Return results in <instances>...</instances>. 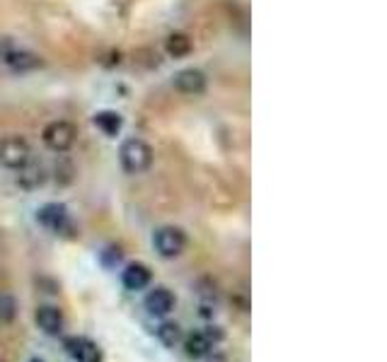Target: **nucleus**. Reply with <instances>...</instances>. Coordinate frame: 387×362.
Returning a JSON list of instances; mask_svg holds the SVG:
<instances>
[{
	"mask_svg": "<svg viewBox=\"0 0 387 362\" xmlns=\"http://www.w3.org/2000/svg\"><path fill=\"white\" fill-rule=\"evenodd\" d=\"M172 85H175V90L184 97H201L208 88V78H206V73L198 68H184L175 75Z\"/></svg>",
	"mask_w": 387,
	"mask_h": 362,
	"instance_id": "6e6552de",
	"label": "nucleus"
},
{
	"mask_svg": "<svg viewBox=\"0 0 387 362\" xmlns=\"http://www.w3.org/2000/svg\"><path fill=\"white\" fill-rule=\"evenodd\" d=\"M44 181H47V170H44V165H39V162L29 160L17 170V183L22 188H27V191L44 186Z\"/></svg>",
	"mask_w": 387,
	"mask_h": 362,
	"instance_id": "f8f14e48",
	"label": "nucleus"
},
{
	"mask_svg": "<svg viewBox=\"0 0 387 362\" xmlns=\"http://www.w3.org/2000/svg\"><path fill=\"white\" fill-rule=\"evenodd\" d=\"M32 362H42V360H37V358H34V360H32Z\"/></svg>",
	"mask_w": 387,
	"mask_h": 362,
	"instance_id": "412c9836",
	"label": "nucleus"
},
{
	"mask_svg": "<svg viewBox=\"0 0 387 362\" xmlns=\"http://www.w3.org/2000/svg\"><path fill=\"white\" fill-rule=\"evenodd\" d=\"M119 162L126 174H143L152 165V147L143 138H129L119 147Z\"/></svg>",
	"mask_w": 387,
	"mask_h": 362,
	"instance_id": "f257e3e1",
	"label": "nucleus"
},
{
	"mask_svg": "<svg viewBox=\"0 0 387 362\" xmlns=\"http://www.w3.org/2000/svg\"><path fill=\"white\" fill-rule=\"evenodd\" d=\"M34 319H37V326L47 336H61V334H63L65 319H63V314H61L58 307L42 304V307L37 309V314H34Z\"/></svg>",
	"mask_w": 387,
	"mask_h": 362,
	"instance_id": "1a4fd4ad",
	"label": "nucleus"
},
{
	"mask_svg": "<svg viewBox=\"0 0 387 362\" xmlns=\"http://www.w3.org/2000/svg\"><path fill=\"white\" fill-rule=\"evenodd\" d=\"M29 160H32V147L22 135L0 138V165L8 170H19Z\"/></svg>",
	"mask_w": 387,
	"mask_h": 362,
	"instance_id": "39448f33",
	"label": "nucleus"
},
{
	"mask_svg": "<svg viewBox=\"0 0 387 362\" xmlns=\"http://www.w3.org/2000/svg\"><path fill=\"white\" fill-rule=\"evenodd\" d=\"M152 247L162 258H177L187 249V234L182 227L165 225L152 234Z\"/></svg>",
	"mask_w": 387,
	"mask_h": 362,
	"instance_id": "20e7f679",
	"label": "nucleus"
},
{
	"mask_svg": "<svg viewBox=\"0 0 387 362\" xmlns=\"http://www.w3.org/2000/svg\"><path fill=\"white\" fill-rule=\"evenodd\" d=\"M75 138H78V129H75L70 121H51L47 129L42 131V140L51 152H68L75 145Z\"/></svg>",
	"mask_w": 387,
	"mask_h": 362,
	"instance_id": "7ed1b4c3",
	"label": "nucleus"
},
{
	"mask_svg": "<svg viewBox=\"0 0 387 362\" xmlns=\"http://www.w3.org/2000/svg\"><path fill=\"white\" fill-rule=\"evenodd\" d=\"M152 280V273L145 263H129L121 273V283H124L126 290L131 293H139V290H145Z\"/></svg>",
	"mask_w": 387,
	"mask_h": 362,
	"instance_id": "9b49d317",
	"label": "nucleus"
},
{
	"mask_svg": "<svg viewBox=\"0 0 387 362\" xmlns=\"http://www.w3.org/2000/svg\"><path fill=\"white\" fill-rule=\"evenodd\" d=\"M17 317V299L8 293H0V324H10Z\"/></svg>",
	"mask_w": 387,
	"mask_h": 362,
	"instance_id": "f3484780",
	"label": "nucleus"
},
{
	"mask_svg": "<svg viewBox=\"0 0 387 362\" xmlns=\"http://www.w3.org/2000/svg\"><path fill=\"white\" fill-rule=\"evenodd\" d=\"M201 334L206 336L208 340H211V345L221 343V340L226 338V334H223V329H221V326H206V331H201Z\"/></svg>",
	"mask_w": 387,
	"mask_h": 362,
	"instance_id": "a211bd4d",
	"label": "nucleus"
},
{
	"mask_svg": "<svg viewBox=\"0 0 387 362\" xmlns=\"http://www.w3.org/2000/svg\"><path fill=\"white\" fill-rule=\"evenodd\" d=\"M206 358H208V362H228V358H226L223 353H213V355L208 353Z\"/></svg>",
	"mask_w": 387,
	"mask_h": 362,
	"instance_id": "6ab92c4d",
	"label": "nucleus"
},
{
	"mask_svg": "<svg viewBox=\"0 0 387 362\" xmlns=\"http://www.w3.org/2000/svg\"><path fill=\"white\" fill-rule=\"evenodd\" d=\"M0 65H5L13 73H29L42 65V56L10 42V39H0Z\"/></svg>",
	"mask_w": 387,
	"mask_h": 362,
	"instance_id": "f03ea898",
	"label": "nucleus"
},
{
	"mask_svg": "<svg viewBox=\"0 0 387 362\" xmlns=\"http://www.w3.org/2000/svg\"><path fill=\"white\" fill-rule=\"evenodd\" d=\"M213 350V345H211V340L206 338V336L198 331V334H191V336H187L184 338V353L189 355V358L194 360H201V358H206L208 353Z\"/></svg>",
	"mask_w": 387,
	"mask_h": 362,
	"instance_id": "4468645a",
	"label": "nucleus"
},
{
	"mask_svg": "<svg viewBox=\"0 0 387 362\" xmlns=\"http://www.w3.org/2000/svg\"><path fill=\"white\" fill-rule=\"evenodd\" d=\"M165 51L170 58H184V56L191 54V39L182 32H175L167 37L165 42Z\"/></svg>",
	"mask_w": 387,
	"mask_h": 362,
	"instance_id": "2eb2a0df",
	"label": "nucleus"
},
{
	"mask_svg": "<svg viewBox=\"0 0 387 362\" xmlns=\"http://www.w3.org/2000/svg\"><path fill=\"white\" fill-rule=\"evenodd\" d=\"M213 312H216V309H213ZM211 307H208V304H203V307H201V314H203V317H211Z\"/></svg>",
	"mask_w": 387,
	"mask_h": 362,
	"instance_id": "aec40b11",
	"label": "nucleus"
},
{
	"mask_svg": "<svg viewBox=\"0 0 387 362\" xmlns=\"http://www.w3.org/2000/svg\"><path fill=\"white\" fill-rule=\"evenodd\" d=\"M63 348L75 362H102L104 360L100 345H97L95 340L85 338V336H68V338L63 340Z\"/></svg>",
	"mask_w": 387,
	"mask_h": 362,
	"instance_id": "0eeeda50",
	"label": "nucleus"
},
{
	"mask_svg": "<svg viewBox=\"0 0 387 362\" xmlns=\"http://www.w3.org/2000/svg\"><path fill=\"white\" fill-rule=\"evenodd\" d=\"M39 225H44L54 234H70L73 232V222H70V213L63 203H44L37 211Z\"/></svg>",
	"mask_w": 387,
	"mask_h": 362,
	"instance_id": "423d86ee",
	"label": "nucleus"
},
{
	"mask_svg": "<svg viewBox=\"0 0 387 362\" xmlns=\"http://www.w3.org/2000/svg\"><path fill=\"white\" fill-rule=\"evenodd\" d=\"M95 126L100 133H104L106 138H114L121 133V129H124V119H121L119 111H111V109H104V111H97L95 114Z\"/></svg>",
	"mask_w": 387,
	"mask_h": 362,
	"instance_id": "ddd939ff",
	"label": "nucleus"
},
{
	"mask_svg": "<svg viewBox=\"0 0 387 362\" xmlns=\"http://www.w3.org/2000/svg\"><path fill=\"white\" fill-rule=\"evenodd\" d=\"M157 338H160V343L165 345V348H175V345H180L182 343L180 324H175V321H162L160 329H157Z\"/></svg>",
	"mask_w": 387,
	"mask_h": 362,
	"instance_id": "dca6fc26",
	"label": "nucleus"
},
{
	"mask_svg": "<svg viewBox=\"0 0 387 362\" xmlns=\"http://www.w3.org/2000/svg\"><path fill=\"white\" fill-rule=\"evenodd\" d=\"M145 309L152 317H167L175 309V295L167 288H155L145 295Z\"/></svg>",
	"mask_w": 387,
	"mask_h": 362,
	"instance_id": "9d476101",
	"label": "nucleus"
}]
</instances>
